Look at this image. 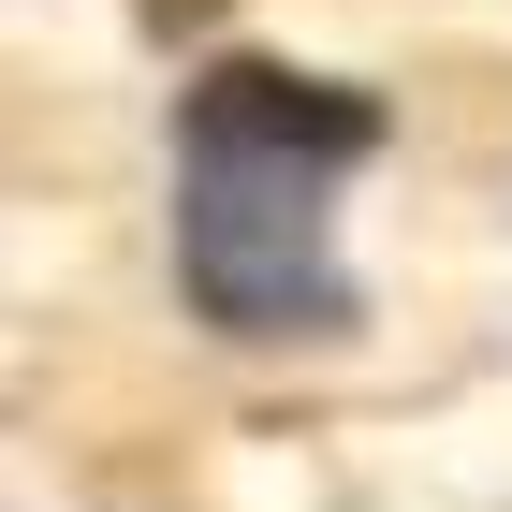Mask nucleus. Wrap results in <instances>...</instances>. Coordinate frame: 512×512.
Returning a JSON list of instances; mask_svg holds the SVG:
<instances>
[{
  "label": "nucleus",
  "instance_id": "nucleus-1",
  "mask_svg": "<svg viewBox=\"0 0 512 512\" xmlns=\"http://www.w3.org/2000/svg\"><path fill=\"white\" fill-rule=\"evenodd\" d=\"M381 147V103L322 74H235L191 88V161H176V278L220 337H337V176Z\"/></svg>",
  "mask_w": 512,
  "mask_h": 512
}]
</instances>
